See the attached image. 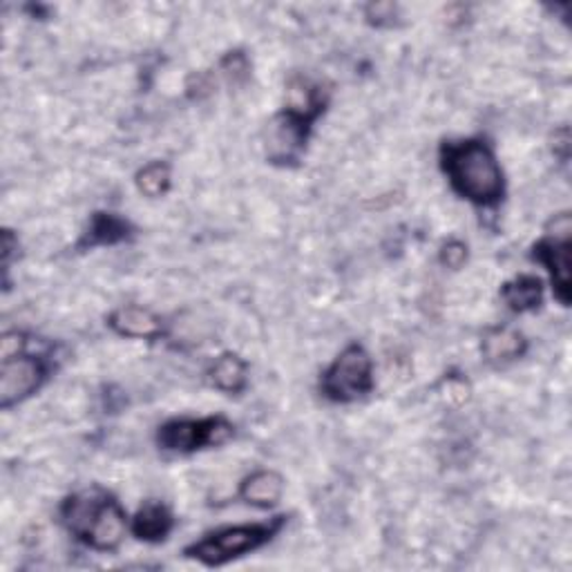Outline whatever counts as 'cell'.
Returning a JSON list of instances; mask_svg holds the SVG:
<instances>
[{"label":"cell","mask_w":572,"mask_h":572,"mask_svg":"<svg viewBox=\"0 0 572 572\" xmlns=\"http://www.w3.org/2000/svg\"><path fill=\"white\" fill-rule=\"evenodd\" d=\"M441 170L452 191L478 208H495L506 197V174L492 150L483 139L446 142L438 153Z\"/></svg>","instance_id":"obj_1"},{"label":"cell","mask_w":572,"mask_h":572,"mask_svg":"<svg viewBox=\"0 0 572 572\" xmlns=\"http://www.w3.org/2000/svg\"><path fill=\"white\" fill-rule=\"evenodd\" d=\"M61 521L76 541L97 552L117 550L127 533L123 506L99 486L70 495L61 503Z\"/></svg>","instance_id":"obj_2"},{"label":"cell","mask_w":572,"mask_h":572,"mask_svg":"<svg viewBox=\"0 0 572 572\" xmlns=\"http://www.w3.org/2000/svg\"><path fill=\"white\" fill-rule=\"evenodd\" d=\"M327 104V93L320 85H314L306 87L302 104H291L278 112L267 127V137H264L267 159L282 168L295 166L302 159L306 144H309L316 121L325 114Z\"/></svg>","instance_id":"obj_3"},{"label":"cell","mask_w":572,"mask_h":572,"mask_svg":"<svg viewBox=\"0 0 572 572\" xmlns=\"http://www.w3.org/2000/svg\"><path fill=\"white\" fill-rule=\"evenodd\" d=\"M289 516H276L264 523H242V525H229L219 527L215 533L204 535L199 541H193L184 548L186 559H195L206 568H219L227 565L248 552L259 550L273 541V537L280 535L282 527L287 525Z\"/></svg>","instance_id":"obj_4"},{"label":"cell","mask_w":572,"mask_h":572,"mask_svg":"<svg viewBox=\"0 0 572 572\" xmlns=\"http://www.w3.org/2000/svg\"><path fill=\"white\" fill-rule=\"evenodd\" d=\"M374 361L369 351L351 342L320 376V393L331 403H354L374 391Z\"/></svg>","instance_id":"obj_5"},{"label":"cell","mask_w":572,"mask_h":572,"mask_svg":"<svg viewBox=\"0 0 572 572\" xmlns=\"http://www.w3.org/2000/svg\"><path fill=\"white\" fill-rule=\"evenodd\" d=\"M233 436L235 425L227 416L174 418L157 429V446L163 452L195 454L199 450L224 446Z\"/></svg>","instance_id":"obj_6"},{"label":"cell","mask_w":572,"mask_h":572,"mask_svg":"<svg viewBox=\"0 0 572 572\" xmlns=\"http://www.w3.org/2000/svg\"><path fill=\"white\" fill-rule=\"evenodd\" d=\"M570 248H572V222L570 215H555L546 235L533 246V259L550 273L555 297L570 304Z\"/></svg>","instance_id":"obj_7"},{"label":"cell","mask_w":572,"mask_h":572,"mask_svg":"<svg viewBox=\"0 0 572 572\" xmlns=\"http://www.w3.org/2000/svg\"><path fill=\"white\" fill-rule=\"evenodd\" d=\"M52 363L42 356L19 354L0 365V407L12 410L48 382Z\"/></svg>","instance_id":"obj_8"},{"label":"cell","mask_w":572,"mask_h":572,"mask_svg":"<svg viewBox=\"0 0 572 572\" xmlns=\"http://www.w3.org/2000/svg\"><path fill=\"white\" fill-rule=\"evenodd\" d=\"M135 235V227H132L125 217H119L114 212H95L90 217L85 233L76 242L78 251H93L99 246H117L127 242Z\"/></svg>","instance_id":"obj_9"},{"label":"cell","mask_w":572,"mask_h":572,"mask_svg":"<svg viewBox=\"0 0 572 572\" xmlns=\"http://www.w3.org/2000/svg\"><path fill=\"white\" fill-rule=\"evenodd\" d=\"M284 495V478L276 470H255L253 474L244 476L238 499L257 510H271L280 503Z\"/></svg>","instance_id":"obj_10"},{"label":"cell","mask_w":572,"mask_h":572,"mask_svg":"<svg viewBox=\"0 0 572 572\" xmlns=\"http://www.w3.org/2000/svg\"><path fill=\"white\" fill-rule=\"evenodd\" d=\"M108 327L130 340H155L163 331V322L159 316H155L150 309H144V306H119L108 318Z\"/></svg>","instance_id":"obj_11"},{"label":"cell","mask_w":572,"mask_h":572,"mask_svg":"<svg viewBox=\"0 0 572 572\" xmlns=\"http://www.w3.org/2000/svg\"><path fill=\"white\" fill-rule=\"evenodd\" d=\"M480 351L492 365H510L527 354V338L512 327H492L483 336Z\"/></svg>","instance_id":"obj_12"},{"label":"cell","mask_w":572,"mask_h":572,"mask_svg":"<svg viewBox=\"0 0 572 572\" xmlns=\"http://www.w3.org/2000/svg\"><path fill=\"white\" fill-rule=\"evenodd\" d=\"M174 527V516L161 501H146L130 521V533L139 541L161 544Z\"/></svg>","instance_id":"obj_13"},{"label":"cell","mask_w":572,"mask_h":572,"mask_svg":"<svg viewBox=\"0 0 572 572\" xmlns=\"http://www.w3.org/2000/svg\"><path fill=\"white\" fill-rule=\"evenodd\" d=\"M206 378L217 391L238 395L248 387V365L244 358L233 354V351H227V354L212 361V365L206 372Z\"/></svg>","instance_id":"obj_14"},{"label":"cell","mask_w":572,"mask_h":572,"mask_svg":"<svg viewBox=\"0 0 572 572\" xmlns=\"http://www.w3.org/2000/svg\"><path fill=\"white\" fill-rule=\"evenodd\" d=\"M501 300L514 314L537 312L544 304V282L537 276H516L501 287Z\"/></svg>","instance_id":"obj_15"},{"label":"cell","mask_w":572,"mask_h":572,"mask_svg":"<svg viewBox=\"0 0 572 572\" xmlns=\"http://www.w3.org/2000/svg\"><path fill=\"white\" fill-rule=\"evenodd\" d=\"M137 191L150 199H159L168 195L172 184V170L166 161H150L146 163L135 178Z\"/></svg>","instance_id":"obj_16"},{"label":"cell","mask_w":572,"mask_h":572,"mask_svg":"<svg viewBox=\"0 0 572 572\" xmlns=\"http://www.w3.org/2000/svg\"><path fill=\"white\" fill-rule=\"evenodd\" d=\"M438 261L452 271L463 269V264L467 261V244L461 240H448L438 251Z\"/></svg>","instance_id":"obj_17"},{"label":"cell","mask_w":572,"mask_h":572,"mask_svg":"<svg viewBox=\"0 0 572 572\" xmlns=\"http://www.w3.org/2000/svg\"><path fill=\"white\" fill-rule=\"evenodd\" d=\"M441 385L446 387V399L454 401V403H465L470 399V382L461 376H446L441 380Z\"/></svg>","instance_id":"obj_18"},{"label":"cell","mask_w":572,"mask_h":572,"mask_svg":"<svg viewBox=\"0 0 572 572\" xmlns=\"http://www.w3.org/2000/svg\"><path fill=\"white\" fill-rule=\"evenodd\" d=\"M27 344V336L21 333V331H8L3 336V340H0V356H3V361L8 358H14L19 354H23V349Z\"/></svg>","instance_id":"obj_19"},{"label":"cell","mask_w":572,"mask_h":572,"mask_svg":"<svg viewBox=\"0 0 572 572\" xmlns=\"http://www.w3.org/2000/svg\"><path fill=\"white\" fill-rule=\"evenodd\" d=\"M393 14H395V8L389 5V3H382V5H369V8H367V19H369V23H374V25L391 23Z\"/></svg>","instance_id":"obj_20"},{"label":"cell","mask_w":572,"mask_h":572,"mask_svg":"<svg viewBox=\"0 0 572 572\" xmlns=\"http://www.w3.org/2000/svg\"><path fill=\"white\" fill-rule=\"evenodd\" d=\"M14 251H19V238L12 231H3V269L5 271H10Z\"/></svg>","instance_id":"obj_21"}]
</instances>
